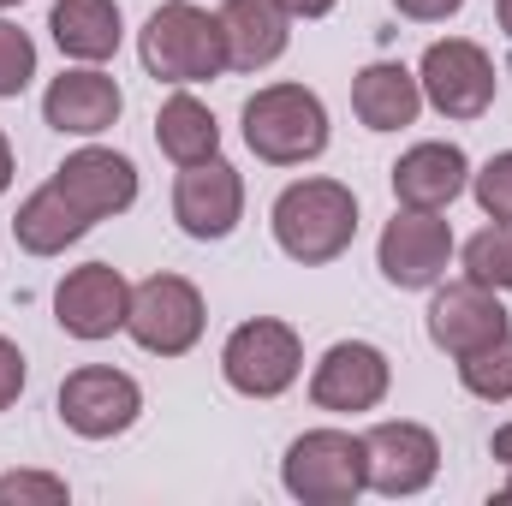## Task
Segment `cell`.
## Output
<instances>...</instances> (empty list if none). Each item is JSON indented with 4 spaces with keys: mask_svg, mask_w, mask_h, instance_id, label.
Instances as JSON below:
<instances>
[{
    "mask_svg": "<svg viewBox=\"0 0 512 506\" xmlns=\"http://www.w3.org/2000/svg\"><path fill=\"white\" fill-rule=\"evenodd\" d=\"M137 60L155 84H173V90L215 84L227 72L221 12H209L197 0H161L137 30Z\"/></svg>",
    "mask_w": 512,
    "mask_h": 506,
    "instance_id": "6da1fadb",
    "label": "cell"
},
{
    "mask_svg": "<svg viewBox=\"0 0 512 506\" xmlns=\"http://www.w3.org/2000/svg\"><path fill=\"white\" fill-rule=\"evenodd\" d=\"M268 227H274V245L304 268L340 262L358 239V191L340 179H292L274 197Z\"/></svg>",
    "mask_w": 512,
    "mask_h": 506,
    "instance_id": "7a4b0ae2",
    "label": "cell"
},
{
    "mask_svg": "<svg viewBox=\"0 0 512 506\" xmlns=\"http://www.w3.org/2000/svg\"><path fill=\"white\" fill-rule=\"evenodd\" d=\"M239 126H245L251 155L268 161V167H310L334 137L328 108H322V96L310 84H262L245 102Z\"/></svg>",
    "mask_w": 512,
    "mask_h": 506,
    "instance_id": "3957f363",
    "label": "cell"
},
{
    "mask_svg": "<svg viewBox=\"0 0 512 506\" xmlns=\"http://www.w3.org/2000/svg\"><path fill=\"white\" fill-rule=\"evenodd\" d=\"M280 489L304 506H352L364 495V435L304 429L280 459Z\"/></svg>",
    "mask_w": 512,
    "mask_h": 506,
    "instance_id": "277c9868",
    "label": "cell"
},
{
    "mask_svg": "<svg viewBox=\"0 0 512 506\" xmlns=\"http://www.w3.org/2000/svg\"><path fill=\"white\" fill-rule=\"evenodd\" d=\"M417 84H423V108H435L441 120H483L501 96V72H495L489 48L471 36L429 42L417 60Z\"/></svg>",
    "mask_w": 512,
    "mask_h": 506,
    "instance_id": "5b68a950",
    "label": "cell"
},
{
    "mask_svg": "<svg viewBox=\"0 0 512 506\" xmlns=\"http://www.w3.org/2000/svg\"><path fill=\"white\" fill-rule=\"evenodd\" d=\"M304 376V340L280 316H251L221 346V381L245 399H280Z\"/></svg>",
    "mask_w": 512,
    "mask_h": 506,
    "instance_id": "8992f818",
    "label": "cell"
},
{
    "mask_svg": "<svg viewBox=\"0 0 512 506\" xmlns=\"http://www.w3.org/2000/svg\"><path fill=\"white\" fill-rule=\"evenodd\" d=\"M209 328V304L197 292V280L185 274H149L131 286L126 334L137 340V352L149 358H185Z\"/></svg>",
    "mask_w": 512,
    "mask_h": 506,
    "instance_id": "52a82bcc",
    "label": "cell"
},
{
    "mask_svg": "<svg viewBox=\"0 0 512 506\" xmlns=\"http://www.w3.org/2000/svg\"><path fill=\"white\" fill-rule=\"evenodd\" d=\"M441 477V441L429 423L387 417L364 429V489L387 501H411Z\"/></svg>",
    "mask_w": 512,
    "mask_h": 506,
    "instance_id": "ba28073f",
    "label": "cell"
},
{
    "mask_svg": "<svg viewBox=\"0 0 512 506\" xmlns=\"http://www.w3.org/2000/svg\"><path fill=\"white\" fill-rule=\"evenodd\" d=\"M453 256H459L453 221H441L435 209H393V221L376 239V268L399 292H429L435 280H447Z\"/></svg>",
    "mask_w": 512,
    "mask_h": 506,
    "instance_id": "9c48e42d",
    "label": "cell"
},
{
    "mask_svg": "<svg viewBox=\"0 0 512 506\" xmlns=\"http://www.w3.org/2000/svg\"><path fill=\"white\" fill-rule=\"evenodd\" d=\"M54 411L78 441H114L143 417V387H137V376L114 370V364H84V370H72L60 381Z\"/></svg>",
    "mask_w": 512,
    "mask_h": 506,
    "instance_id": "30bf717a",
    "label": "cell"
},
{
    "mask_svg": "<svg viewBox=\"0 0 512 506\" xmlns=\"http://www.w3.org/2000/svg\"><path fill=\"white\" fill-rule=\"evenodd\" d=\"M173 221L197 245L233 239L239 221H245V173L227 155H209V161L179 167V179H173Z\"/></svg>",
    "mask_w": 512,
    "mask_h": 506,
    "instance_id": "8fae6325",
    "label": "cell"
},
{
    "mask_svg": "<svg viewBox=\"0 0 512 506\" xmlns=\"http://www.w3.org/2000/svg\"><path fill=\"white\" fill-rule=\"evenodd\" d=\"M429 292H435V298H429L423 328H429V346L447 352L453 364L471 358L477 346L512 334V316H507V304H501V292H489V286H477V280H435Z\"/></svg>",
    "mask_w": 512,
    "mask_h": 506,
    "instance_id": "7c38bea8",
    "label": "cell"
},
{
    "mask_svg": "<svg viewBox=\"0 0 512 506\" xmlns=\"http://www.w3.org/2000/svg\"><path fill=\"white\" fill-rule=\"evenodd\" d=\"M126 310H131V280L114 262L66 268L60 286H54V322H60L72 340H84V346L126 334Z\"/></svg>",
    "mask_w": 512,
    "mask_h": 506,
    "instance_id": "4fadbf2b",
    "label": "cell"
},
{
    "mask_svg": "<svg viewBox=\"0 0 512 506\" xmlns=\"http://www.w3.org/2000/svg\"><path fill=\"white\" fill-rule=\"evenodd\" d=\"M393 387V364H387L382 346L370 340H334L316 370H310V405L316 411H334V417H358V411H376Z\"/></svg>",
    "mask_w": 512,
    "mask_h": 506,
    "instance_id": "5bb4252c",
    "label": "cell"
},
{
    "mask_svg": "<svg viewBox=\"0 0 512 506\" xmlns=\"http://www.w3.org/2000/svg\"><path fill=\"white\" fill-rule=\"evenodd\" d=\"M60 191H66V203L96 227V221H114V215H126L131 203H137V161L120 155V149H102V143H84V149H72L54 173H48Z\"/></svg>",
    "mask_w": 512,
    "mask_h": 506,
    "instance_id": "9a60e30c",
    "label": "cell"
},
{
    "mask_svg": "<svg viewBox=\"0 0 512 506\" xmlns=\"http://www.w3.org/2000/svg\"><path fill=\"white\" fill-rule=\"evenodd\" d=\"M120 114H126V96L102 66H66L42 90V126L60 137H102L120 126Z\"/></svg>",
    "mask_w": 512,
    "mask_h": 506,
    "instance_id": "2e32d148",
    "label": "cell"
},
{
    "mask_svg": "<svg viewBox=\"0 0 512 506\" xmlns=\"http://www.w3.org/2000/svg\"><path fill=\"white\" fill-rule=\"evenodd\" d=\"M393 197L399 209H435L447 215L465 191H471V155L447 137H429V143H411L399 161H393Z\"/></svg>",
    "mask_w": 512,
    "mask_h": 506,
    "instance_id": "e0dca14e",
    "label": "cell"
},
{
    "mask_svg": "<svg viewBox=\"0 0 512 506\" xmlns=\"http://www.w3.org/2000/svg\"><path fill=\"white\" fill-rule=\"evenodd\" d=\"M227 72H268L292 48V12L280 0H221Z\"/></svg>",
    "mask_w": 512,
    "mask_h": 506,
    "instance_id": "ac0fdd59",
    "label": "cell"
},
{
    "mask_svg": "<svg viewBox=\"0 0 512 506\" xmlns=\"http://www.w3.org/2000/svg\"><path fill=\"white\" fill-rule=\"evenodd\" d=\"M48 36L66 60L78 66H108L126 42V18L120 0H54L48 12Z\"/></svg>",
    "mask_w": 512,
    "mask_h": 506,
    "instance_id": "d6986e66",
    "label": "cell"
},
{
    "mask_svg": "<svg viewBox=\"0 0 512 506\" xmlns=\"http://www.w3.org/2000/svg\"><path fill=\"white\" fill-rule=\"evenodd\" d=\"M352 114L364 131H405L417 126L423 114V84L411 66L399 60H370L358 78H352Z\"/></svg>",
    "mask_w": 512,
    "mask_h": 506,
    "instance_id": "ffe728a7",
    "label": "cell"
},
{
    "mask_svg": "<svg viewBox=\"0 0 512 506\" xmlns=\"http://www.w3.org/2000/svg\"><path fill=\"white\" fill-rule=\"evenodd\" d=\"M84 233H90V221L66 203V191H60L54 179L36 185V191L18 203V215H12V245L24 256H66Z\"/></svg>",
    "mask_w": 512,
    "mask_h": 506,
    "instance_id": "44dd1931",
    "label": "cell"
},
{
    "mask_svg": "<svg viewBox=\"0 0 512 506\" xmlns=\"http://www.w3.org/2000/svg\"><path fill=\"white\" fill-rule=\"evenodd\" d=\"M155 143L173 167H191V161H209L221 155V120L209 102H197L191 90H173L155 114Z\"/></svg>",
    "mask_w": 512,
    "mask_h": 506,
    "instance_id": "7402d4cb",
    "label": "cell"
},
{
    "mask_svg": "<svg viewBox=\"0 0 512 506\" xmlns=\"http://www.w3.org/2000/svg\"><path fill=\"white\" fill-rule=\"evenodd\" d=\"M459 268L489 292H512V221H489L483 233H471L459 245Z\"/></svg>",
    "mask_w": 512,
    "mask_h": 506,
    "instance_id": "603a6c76",
    "label": "cell"
},
{
    "mask_svg": "<svg viewBox=\"0 0 512 506\" xmlns=\"http://www.w3.org/2000/svg\"><path fill=\"white\" fill-rule=\"evenodd\" d=\"M459 387L483 405H512V334L477 346L471 358H459Z\"/></svg>",
    "mask_w": 512,
    "mask_h": 506,
    "instance_id": "cb8c5ba5",
    "label": "cell"
},
{
    "mask_svg": "<svg viewBox=\"0 0 512 506\" xmlns=\"http://www.w3.org/2000/svg\"><path fill=\"white\" fill-rule=\"evenodd\" d=\"M36 78V42L30 30H18L6 12H0V102H18Z\"/></svg>",
    "mask_w": 512,
    "mask_h": 506,
    "instance_id": "d4e9b609",
    "label": "cell"
},
{
    "mask_svg": "<svg viewBox=\"0 0 512 506\" xmlns=\"http://www.w3.org/2000/svg\"><path fill=\"white\" fill-rule=\"evenodd\" d=\"M471 197L489 221H512V149L489 155L483 167H471Z\"/></svg>",
    "mask_w": 512,
    "mask_h": 506,
    "instance_id": "484cf974",
    "label": "cell"
},
{
    "mask_svg": "<svg viewBox=\"0 0 512 506\" xmlns=\"http://www.w3.org/2000/svg\"><path fill=\"white\" fill-rule=\"evenodd\" d=\"M72 489L54 471H6L0 477V506H66Z\"/></svg>",
    "mask_w": 512,
    "mask_h": 506,
    "instance_id": "4316f807",
    "label": "cell"
},
{
    "mask_svg": "<svg viewBox=\"0 0 512 506\" xmlns=\"http://www.w3.org/2000/svg\"><path fill=\"white\" fill-rule=\"evenodd\" d=\"M24 381H30V364H24V352L0 334V411H12L18 399H24Z\"/></svg>",
    "mask_w": 512,
    "mask_h": 506,
    "instance_id": "83f0119b",
    "label": "cell"
},
{
    "mask_svg": "<svg viewBox=\"0 0 512 506\" xmlns=\"http://www.w3.org/2000/svg\"><path fill=\"white\" fill-rule=\"evenodd\" d=\"M393 12L411 18V24H447V18L465 12V0H393Z\"/></svg>",
    "mask_w": 512,
    "mask_h": 506,
    "instance_id": "f1b7e54d",
    "label": "cell"
},
{
    "mask_svg": "<svg viewBox=\"0 0 512 506\" xmlns=\"http://www.w3.org/2000/svg\"><path fill=\"white\" fill-rule=\"evenodd\" d=\"M489 459L507 471V489H495V501H512V423H501V429L489 435Z\"/></svg>",
    "mask_w": 512,
    "mask_h": 506,
    "instance_id": "f546056e",
    "label": "cell"
},
{
    "mask_svg": "<svg viewBox=\"0 0 512 506\" xmlns=\"http://www.w3.org/2000/svg\"><path fill=\"white\" fill-rule=\"evenodd\" d=\"M280 6H286L292 18H328V12H334L340 0H280Z\"/></svg>",
    "mask_w": 512,
    "mask_h": 506,
    "instance_id": "4dcf8cb0",
    "label": "cell"
},
{
    "mask_svg": "<svg viewBox=\"0 0 512 506\" xmlns=\"http://www.w3.org/2000/svg\"><path fill=\"white\" fill-rule=\"evenodd\" d=\"M12 173H18V161H12V143H6V131H0V197L12 191Z\"/></svg>",
    "mask_w": 512,
    "mask_h": 506,
    "instance_id": "1f68e13d",
    "label": "cell"
},
{
    "mask_svg": "<svg viewBox=\"0 0 512 506\" xmlns=\"http://www.w3.org/2000/svg\"><path fill=\"white\" fill-rule=\"evenodd\" d=\"M495 18H501V30L512 36V0H495Z\"/></svg>",
    "mask_w": 512,
    "mask_h": 506,
    "instance_id": "d6a6232c",
    "label": "cell"
},
{
    "mask_svg": "<svg viewBox=\"0 0 512 506\" xmlns=\"http://www.w3.org/2000/svg\"><path fill=\"white\" fill-rule=\"evenodd\" d=\"M12 6H18V0H0V12H12Z\"/></svg>",
    "mask_w": 512,
    "mask_h": 506,
    "instance_id": "836d02e7",
    "label": "cell"
}]
</instances>
